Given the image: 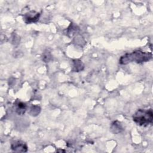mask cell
<instances>
[{
  "label": "cell",
  "mask_w": 153,
  "mask_h": 153,
  "mask_svg": "<svg viewBox=\"0 0 153 153\" xmlns=\"http://www.w3.org/2000/svg\"><path fill=\"white\" fill-rule=\"evenodd\" d=\"M11 148L13 151L15 152H25L27 151V146L26 144L20 140L15 141L11 143Z\"/></svg>",
  "instance_id": "277c9868"
},
{
  "label": "cell",
  "mask_w": 153,
  "mask_h": 153,
  "mask_svg": "<svg viewBox=\"0 0 153 153\" xmlns=\"http://www.w3.org/2000/svg\"><path fill=\"white\" fill-rule=\"evenodd\" d=\"M15 106H16V111L19 115L23 114L26 110V104L21 102H16L15 103Z\"/></svg>",
  "instance_id": "8992f818"
},
{
  "label": "cell",
  "mask_w": 153,
  "mask_h": 153,
  "mask_svg": "<svg viewBox=\"0 0 153 153\" xmlns=\"http://www.w3.org/2000/svg\"><path fill=\"white\" fill-rule=\"evenodd\" d=\"M84 68V65L81 61L79 60H75L74 61V71L75 72H79L82 71Z\"/></svg>",
  "instance_id": "52a82bcc"
},
{
  "label": "cell",
  "mask_w": 153,
  "mask_h": 153,
  "mask_svg": "<svg viewBox=\"0 0 153 153\" xmlns=\"http://www.w3.org/2000/svg\"><path fill=\"white\" fill-rule=\"evenodd\" d=\"M40 112V108L37 106H32L30 108V114L32 115H37Z\"/></svg>",
  "instance_id": "ba28073f"
},
{
  "label": "cell",
  "mask_w": 153,
  "mask_h": 153,
  "mask_svg": "<svg viewBox=\"0 0 153 153\" xmlns=\"http://www.w3.org/2000/svg\"><path fill=\"white\" fill-rule=\"evenodd\" d=\"M40 14L35 11H30L26 13L23 17V20L26 23H32L36 22L39 18Z\"/></svg>",
  "instance_id": "3957f363"
},
{
  "label": "cell",
  "mask_w": 153,
  "mask_h": 153,
  "mask_svg": "<svg viewBox=\"0 0 153 153\" xmlns=\"http://www.w3.org/2000/svg\"><path fill=\"white\" fill-rule=\"evenodd\" d=\"M152 53L149 52H143L140 50H136L130 53H127L121 57L119 63L121 65H127L133 62L137 63L146 62L151 60Z\"/></svg>",
  "instance_id": "6da1fadb"
},
{
  "label": "cell",
  "mask_w": 153,
  "mask_h": 153,
  "mask_svg": "<svg viewBox=\"0 0 153 153\" xmlns=\"http://www.w3.org/2000/svg\"><path fill=\"white\" fill-rule=\"evenodd\" d=\"M134 122L140 126H147L152 123L153 112L150 109H138L133 115Z\"/></svg>",
  "instance_id": "7a4b0ae2"
},
{
  "label": "cell",
  "mask_w": 153,
  "mask_h": 153,
  "mask_svg": "<svg viewBox=\"0 0 153 153\" xmlns=\"http://www.w3.org/2000/svg\"><path fill=\"white\" fill-rule=\"evenodd\" d=\"M111 129L112 131L115 134L121 133L123 130V128L122 125L121 124V123H120L118 121H115L112 123L111 127Z\"/></svg>",
  "instance_id": "5b68a950"
}]
</instances>
